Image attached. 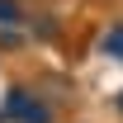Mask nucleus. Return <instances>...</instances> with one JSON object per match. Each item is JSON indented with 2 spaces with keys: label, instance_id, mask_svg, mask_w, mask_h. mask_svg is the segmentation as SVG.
I'll return each mask as SVG.
<instances>
[{
  "label": "nucleus",
  "instance_id": "1",
  "mask_svg": "<svg viewBox=\"0 0 123 123\" xmlns=\"http://www.w3.org/2000/svg\"><path fill=\"white\" fill-rule=\"evenodd\" d=\"M0 118L5 123H57V109L38 85H10L5 99H0Z\"/></svg>",
  "mask_w": 123,
  "mask_h": 123
},
{
  "label": "nucleus",
  "instance_id": "2",
  "mask_svg": "<svg viewBox=\"0 0 123 123\" xmlns=\"http://www.w3.org/2000/svg\"><path fill=\"white\" fill-rule=\"evenodd\" d=\"M29 38L33 43H57V33H62V24H57V14H29Z\"/></svg>",
  "mask_w": 123,
  "mask_h": 123
},
{
  "label": "nucleus",
  "instance_id": "3",
  "mask_svg": "<svg viewBox=\"0 0 123 123\" xmlns=\"http://www.w3.org/2000/svg\"><path fill=\"white\" fill-rule=\"evenodd\" d=\"M99 57L123 62V24H109V29L99 33Z\"/></svg>",
  "mask_w": 123,
  "mask_h": 123
},
{
  "label": "nucleus",
  "instance_id": "4",
  "mask_svg": "<svg viewBox=\"0 0 123 123\" xmlns=\"http://www.w3.org/2000/svg\"><path fill=\"white\" fill-rule=\"evenodd\" d=\"M14 24H29L24 0H0V29H14Z\"/></svg>",
  "mask_w": 123,
  "mask_h": 123
},
{
  "label": "nucleus",
  "instance_id": "5",
  "mask_svg": "<svg viewBox=\"0 0 123 123\" xmlns=\"http://www.w3.org/2000/svg\"><path fill=\"white\" fill-rule=\"evenodd\" d=\"M29 43V29L24 24H14V29H0V52H14V47Z\"/></svg>",
  "mask_w": 123,
  "mask_h": 123
},
{
  "label": "nucleus",
  "instance_id": "6",
  "mask_svg": "<svg viewBox=\"0 0 123 123\" xmlns=\"http://www.w3.org/2000/svg\"><path fill=\"white\" fill-rule=\"evenodd\" d=\"M114 109H118V114H123V90H118V95H114Z\"/></svg>",
  "mask_w": 123,
  "mask_h": 123
},
{
  "label": "nucleus",
  "instance_id": "7",
  "mask_svg": "<svg viewBox=\"0 0 123 123\" xmlns=\"http://www.w3.org/2000/svg\"><path fill=\"white\" fill-rule=\"evenodd\" d=\"M0 123H5V118H0Z\"/></svg>",
  "mask_w": 123,
  "mask_h": 123
}]
</instances>
